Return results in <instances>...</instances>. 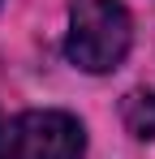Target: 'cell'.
I'll use <instances>...</instances> for the list:
<instances>
[{"label": "cell", "instance_id": "1", "mask_svg": "<svg viewBox=\"0 0 155 159\" xmlns=\"http://www.w3.org/2000/svg\"><path fill=\"white\" fill-rule=\"evenodd\" d=\"M134 43V22L121 0H73L65 56L82 73H112Z\"/></svg>", "mask_w": 155, "mask_h": 159}, {"label": "cell", "instance_id": "2", "mask_svg": "<svg viewBox=\"0 0 155 159\" xmlns=\"http://www.w3.org/2000/svg\"><path fill=\"white\" fill-rule=\"evenodd\" d=\"M86 129L82 120L56 107H35L22 116H4L0 159H82Z\"/></svg>", "mask_w": 155, "mask_h": 159}, {"label": "cell", "instance_id": "3", "mask_svg": "<svg viewBox=\"0 0 155 159\" xmlns=\"http://www.w3.org/2000/svg\"><path fill=\"white\" fill-rule=\"evenodd\" d=\"M121 120L138 142H155V90H129L121 103Z\"/></svg>", "mask_w": 155, "mask_h": 159}]
</instances>
